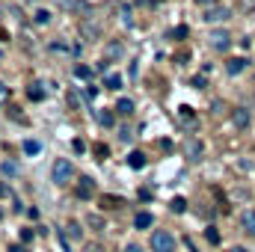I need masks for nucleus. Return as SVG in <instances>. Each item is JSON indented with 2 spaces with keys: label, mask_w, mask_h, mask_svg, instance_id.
Wrapping results in <instances>:
<instances>
[{
  "label": "nucleus",
  "mask_w": 255,
  "mask_h": 252,
  "mask_svg": "<svg viewBox=\"0 0 255 252\" xmlns=\"http://www.w3.org/2000/svg\"><path fill=\"white\" fill-rule=\"evenodd\" d=\"M151 252H175V238L163 229L151 232Z\"/></svg>",
  "instance_id": "1"
},
{
  "label": "nucleus",
  "mask_w": 255,
  "mask_h": 252,
  "mask_svg": "<svg viewBox=\"0 0 255 252\" xmlns=\"http://www.w3.org/2000/svg\"><path fill=\"white\" fill-rule=\"evenodd\" d=\"M71 175H74V166H71L68 160H57V163H54V169H51V178H54L57 184H68V181H71Z\"/></svg>",
  "instance_id": "2"
},
{
  "label": "nucleus",
  "mask_w": 255,
  "mask_h": 252,
  "mask_svg": "<svg viewBox=\"0 0 255 252\" xmlns=\"http://www.w3.org/2000/svg\"><path fill=\"white\" fill-rule=\"evenodd\" d=\"M208 39H211V48H217V51H229V45H232V42H229L232 36H229L226 30H214Z\"/></svg>",
  "instance_id": "3"
},
{
  "label": "nucleus",
  "mask_w": 255,
  "mask_h": 252,
  "mask_svg": "<svg viewBox=\"0 0 255 252\" xmlns=\"http://www.w3.org/2000/svg\"><path fill=\"white\" fill-rule=\"evenodd\" d=\"M92 193H95L92 178H80V184H77V196H80V199H92Z\"/></svg>",
  "instance_id": "4"
},
{
  "label": "nucleus",
  "mask_w": 255,
  "mask_h": 252,
  "mask_svg": "<svg viewBox=\"0 0 255 252\" xmlns=\"http://www.w3.org/2000/svg\"><path fill=\"white\" fill-rule=\"evenodd\" d=\"M202 151H205V148H202V142H199V139H190V142L184 145V154H187L190 160H199V157H202Z\"/></svg>",
  "instance_id": "5"
},
{
  "label": "nucleus",
  "mask_w": 255,
  "mask_h": 252,
  "mask_svg": "<svg viewBox=\"0 0 255 252\" xmlns=\"http://www.w3.org/2000/svg\"><path fill=\"white\" fill-rule=\"evenodd\" d=\"M241 226H244V232H247V235H253V238H255V211H247V214L241 217Z\"/></svg>",
  "instance_id": "6"
},
{
  "label": "nucleus",
  "mask_w": 255,
  "mask_h": 252,
  "mask_svg": "<svg viewBox=\"0 0 255 252\" xmlns=\"http://www.w3.org/2000/svg\"><path fill=\"white\" fill-rule=\"evenodd\" d=\"M232 119H235V125H238V127H247V125H250V113H247L244 107H235Z\"/></svg>",
  "instance_id": "7"
},
{
  "label": "nucleus",
  "mask_w": 255,
  "mask_h": 252,
  "mask_svg": "<svg viewBox=\"0 0 255 252\" xmlns=\"http://www.w3.org/2000/svg\"><path fill=\"white\" fill-rule=\"evenodd\" d=\"M229 18V9L223 6V9H211L208 15H205V21H211V24H217V21H226Z\"/></svg>",
  "instance_id": "8"
},
{
  "label": "nucleus",
  "mask_w": 255,
  "mask_h": 252,
  "mask_svg": "<svg viewBox=\"0 0 255 252\" xmlns=\"http://www.w3.org/2000/svg\"><path fill=\"white\" fill-rule=\"evenodd\" d=\"M128 163H130L133 169H142V166H145V154H142V151H130V154H128Z\"/></svg>",
  "instance_id": "9"
},
{
  "label": "nucleus",
  "mask_w": 255,
  "mask_h": 252,
  "mask_svg": "<svg viewBox=\"0 0 255 252\" xmlns=\"http://www.w3.org/2000/svg\"><path fill=\"white\" fill-rule=\"evenodd\" d=\"M133 226H136V229H148V226H151V214H145V211H139V214L133 217Z\"/></svg>",
  "instance_id": "10"
},
{
  "label": "nucleus",
  "mask_w": 255,
  "mask_h": 252,
  "mask_svg": "<svg viewBox=\"0 0 255 252\" xmlns=\"http://www.w3.org/2000/svg\"><path fill=\"white\" fill-rule=\"evenodd\" d=\"M226 68H229V74H241V71L247 68V60H241V57H235V60H229V65H226Z\"/></svg>",
  "instance_id": "11"
},
{
  "label": "nucleus",
  "mask_w": 255,
  "mask_h": 252,
  "mask_svg": "<svg viewBox=\"0 0 255 252\" xmlns=\"http://www.w3.org/2000/svg\"><path fill=\"white\" fill-rule=\"evenodd\" d=\"M116 113H122V116H130V113H133V101H130V98H122V101L116 104Z\"/></svg>",
  "instance_id": "12"
},
{
  "label": "nucleus",
  "mask_w": 255,
  "mask_h": 252,
  "mask_svg": "<svg viewBox=\"0 0 255 252\" xmlns=\"http://www.w3.org/2000/svg\"><path fill=\"white\" fill-rule=\"evenodd\" d=\"M74 77H77V80H89V77H92V68H89V65H77V68H74Z\"/></svg>",
  "instance_id": "13"
},
{
  "label": "nucleus",
  "mask_w": 255,
  "mask_h": 252,
  "mask_svg": "<svg viewBox=\"0 0 255 252\" xmlns=\"http://www.w3.org/2000/svg\"><path fill=\"white\" fill-rule=\"evenodd\" d=\"M27 95H30V98H33V101H42V98H45V89H42V83H33V86H30V92H27Z\"/></svg>",
  "instance_id": "14"
},
{
  "label": "nucleus",
  "mask_w": 255,
  "mask_h": 252,
  "mask_svg": "<svg viewBox=\"0 0 255 252\" xmlns=\"http://www.w3.org/2000/svg\"><path fill=\"white\" fill-rule=\"evenodd\" d=\"M24 151H27V154H39V151H42V142H39V139H27V142H24Z\"/></svg>",
  "instance_id": "15"
},
{
  "label": "nucleus",
  "mask_w": 255,
  "mask_h": 252,
  "mask_svg": "<svg viewBox=\"0 0 255 252\" xmlns=\"http://www.w3.org/2000/svg\"><path fill=\"white\" fill-rule=\"evenodd\" d=\"M18 172H21V166H18L15 160H6V163H3V175H18Z\"/></svg>",
  "instance_id": "16"
},
{
  "label": "nucleus",
  "mask_w": 255,
  "mask_h": 252,
  "mask_svg": "<svg viewBox=\"0 0 255 252\" xmlns=\"http://www.w3.org/2000/svg\"><path fill=\"white\" fill-rule=\"evenodd\" d=\"M107 89H122V77L119 74H107Z\"/></svg>",
  "instance_id": "17"
},
{
  "label": "nucleus",
  "mask_w": 255,
  "mask_h": 252,
  "mask_svg": "<svg viewBox=\"0 0 255 252\" xmlns=\"http://www.w3.org/2000/svg\"><path fill=\"white\" fill-rule=\"evenodd\" d=\"M172 211H175V214H184V211H187V202H184L181 196H178V199H172Z\"/></svg>",
  "instance_id": "18"
},
{
  "label": "nucleus",
  "mask_w": 255,
  "mask_h": 252,
  "mask_svg": "<svg viewBox=\"0 0 255 252\" xmlns=\"http://www.w3.org/2000/svg\"><path fill=\"white\" fill-rule=\"evenodd\" d=\"M98 122H101L104 127H110L113 122H116V119H113V113H98Z\"/></svg>",
  "instance_id": "19"
},
{
  "label": "nucleus",
  "mask_w": 255,
  "mask_h": 252,
  "mask_svg": "<svg viewBox=\"0 0 255 252\" xmlns=\"http://www.w3.org/2000/svg\"><path fill=\"white\" fill-rule=\"evenodd\" d=\"M36 21H39V24H48V21H51V12H48V9H39V12H36Z\"/></svg>",
  "instance_id": "20"
},
{
  "label": "nucleus",
  "mask_w": 255,
  "mask_h": 252,
  "mask_svg": "<svg viewBox=\"0 0 255 252\" xmlns=\"http://www.w3.org/2000/svg\"><path fill=\"white\" fill-rule=\"evenodd\" d=\"M208 241H211V244H220V235H217V229H208Z\"/></svg>",
  "instance_id": "21"
},
{
  "label": "nucleus",
  "mask_w": 255,
  "mask_h": 252,
  "mask_svg": "<svg viewBox=\"0 0 255 252\" xmlns=\"http://www.w3.org/2000/svg\"><path fill=\"white\" fill-rule=\"evenodd\" d=\"M3 101H9V86L0 83V104H3Z\"/></svg>",
  "instance_id": "22"
},
{
  "label": "nucleus",
  "mask_w": 255,
  "mask_h": 252,
  "mask_svg": "<svg viewBox=\"0 0 255 252\" xmlns=\"http://www.w3.org/2000/svg\"><path fill=\"white\" fill-rule=\"evenodd\" d=\"M95 154L98 157H107V145H95Z\"/></svg>",
  "instance_id": "23"
},
{
  "label": "nucleus",
  "mask_w": 255,
  "mask_h": 252,
  "mask_svg": "<svg viewBox=\"0 0 255 252\" xmlns=\"http://www.w3.org/2000/svg\"><path fill=\"white\" fill-rule=\"evenodd\" d=\"M241 6H244V9H250V12H253V9H255V0H241Z\"/></svg>",
  "instance_id": "24"
},
{
  "label": "nucleus",
  "mask_w": 255,
  "mask_h": 252,
  "mask_svg": "<svg viewBox=\"0 0 255 252\" xmlns=\"http://www.w3.org/2000/svg\"><path fill=\"white\" fill-rule=\"evenodd\" d=\"M122 252H142V250H139L136 244H128V247H125V250H122Z\"/></svg>",
  "instance_id": "25"
},
{
  "label": "nucleus",
  "mask_w": 255,
  "mask_h": 252,
  "mask_svg": "<svg viewBox=\"0 0 255 252\" xmlns=\"http://www.w3.org/2000/svg\"><path fill=\"white\" fill-rule=\"evenodd\" d=\"M3 196H9V187H6V184H0V199H3Z\"/></svg>",
  "instance_id": "26"
},
{
  "label": "nucleus",
  "mask_w": 255,
  "mask_h": 252,
  "mask_svg": "<svg viewBox=\"0 0 255 252\" xmlns=\"http://www.w3.org/2000/svg\"><path fill=\"white\" fill-rule=\"evenodd\" d=\"M9 252H24V247H9Z\"/></svg>",
  "instance_id": "27"
},
{
  "label": "nucleus",
  "mask_w": 255,
  "mask_h": 252,
  "mask_svg": "<svg viewBox=\"0 0 255 252\" xmlns=\"http://www.w3.org/2000/svg\"><path fill=\"white\" fill-rule=\"evenodd\" d=\"M86 252H101V247H95V244H92V247H89Z\"/></svg>",
  "instance_id": "28"
},
{
  "label": "nucleus",
  "mask_w": 255,
  "mask_h": 252,
  "mask_svg": "<svg viewBox=\"0 0 255 252\" xmlns=\"http://www.w3.org/2000/svg\"><path fill=\"white\" fill-rule=\"evenodd\" d=\"M229 252H247V250L244 247H235V250H229Z\"/></svg>",
  "instance_id": "29"
},
{
  "label": "nucleus",
  "mask_w": 255,
  "mask_h": 252,
  "mask_svg": "<svg viewBox=\"0 0 255 252\" xmlns=\"http://www.w3.org/2000/svg\"><path fill=\"white\" fill-rule=\"evenodd\" d=\"M196 3H214V0H196Z\"/></svg>",
  "instance_id": "30"
},
{
  "label": "nucleus",
  "mask_w": 255,
  "mask_h": 252,
  "mask_svg": "<svg viewBox=\"0 0 255 252\" xmlns=\"http://www.w3.org/2000/svg\"><path fill=\"white\" fill-rule=\"evenodd\" d=\"M0 60H3V51H0Z\"/></svg>",
  "instance_id": "31"
},
{
  "label": "nucleus",
  "mask_w": 255,
  "mask_h": 252,
  "mask_svg": "<svg viewBox=\"0 0 255 252\" xmlns=\"http://www.w3.org/2000/svg\"><path fill=\"white\" fill-rule=\"evenodd\" d=\"M0 217H3V214H0Z\"/></svg>",
  "instance_id": "32"
}]
</instances>
